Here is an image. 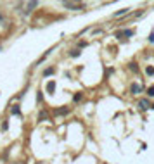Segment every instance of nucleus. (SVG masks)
<instances>
[{
  "label": "nucleus",
  "mask_w": 154,
  "mask_h": 164,
  "mask_svg": "<svg viewBox=\"0 0 154 164\" xmlns=\"http://www.w3.org/2000/svg\"><path fill=\"white\" fill-rule=\"evenodd\" d=\"M81 98H83V93H76V95L73 97V100H75V102H80Z\"/></svg>",
  "instance_id": "obj_12"
},
{
  "label": "nucleus",
  "mask_w": 154,
  "mask_h": 164,
  "mask_svg": "<svg viewBox=\"0 0 154 164\" xmlns=\"http://www.w3.org/2000/svg\"><path fill=\"white\" fill-rule=\"evenodd\" d=\"M47 117H48V114L45 112V111H42V112H38V119H40V121H43V119H47Z\"/></svg>",
  "instance_id": "obj_10"
},
{
  "label": "nucleus",
  "mask_w": 154,
  "mask_h": 164,
  "mask_svg": "<svg viewBox=\"0 0 154 164\" xmlns=\"http://www.w3.org/2000/svg\"><path fill=\"white\" fill-rule=\"evenodd\" d=\"M69 112H71V109H69L67 106H62L61 109H56V111H54L56 116H64V114H69Z\"/></svg>",
  "instance_id": "obj_1"
},
{
  "label": "nucleus",
  "mask_w": 154,
  "mask_h": 164,
  "mask_svg": "<svg viewBox=\"0 0 154 164\" xmlns=\"http://www.w3.org/2000/svg\"><path fill=\"white\" fill-rule=\"evenodd\" d=\"M147 95H149V97H154V87H149V88H147Z\"/></svg>",
  "instance_id": "obj_14"
},
{
  "label": "nucleus",
  "mask_w": 154,
  "mask_h": 164,
  "mask_svg": "<svg viewBox=\"0 0 154 164\" xmlns=\"http://www.w3.org/2000/svg\"><path fill=\"white\" fill-rule=\"evenodd\" d=\"M139 107H140V111H147L151 107V104H149V100L142 98V100H139Z\"/></svg>",
  "instance_id": "obj_2"
},
{
  "label": "nucleus",
  "mask_w": 154,
  "mask_h": 164,
  "mask_svg": "<svg viewBox=\"0 0 154 164\" xmlns=\"http://www.w3.org/2000/svg\"><path fill=\"white\" fill-rule=\"evenodd\" d=\"M69 55H71V57H78V55H80V48H73V50L69 52Z\"/></svg>",
  "instance_id": "obj_11"
},
{
  "label": "nucleus",
  "mask_w": 154,
  "mask_h": 164,
  "mask_svg": "<svg viewBox=\"0 0 154 164\" xmlns=\"http://www.w3.org/2000/svg\"><path fill=\"white\" fill-rule=\"evenodd\" d=\"M10 112H12L14 116H19V114H21V111H19V106H12V107H10Z\"/></svg>",
  "instance_id": "obj_7"
},
{
  "label": "nucleus",
  "mask_w": 154,
  "mask_h": 164,
  "mask_svg": "<svg viewBox=\"0 0 154 164\" xmlns=\"http://www.w3.org/2000/svg\"><path fill=\"white\" fill-rule=\"evenodd\" d=\"M128 10L130 9H121V10H118L114 14V17H119V16H125V14H128Z\"/></svg>",
  "instance_id": "obj_9"
},
{
  "label": "nucleus",
  "mask_w": 154,
  "mask_h": 164,
  "mask_svg": "<svg viewBox=\"0 0 154 164\" xmlns=\"http://www.w3.org/2000/svg\"><path fill=\"white\" fill-rule=\"evenodd\" d=\"M56 73V68H47L43 71V76H50V74H54Z\"/></svg>",
  "instance_id": "obj_8"
},
{
  "label": "nucleus",
  "mask_w": 154,
  "mask_h": 164,
  "mask_svg": "<svg viewBox=\"0 0 154 164\" xmlns=\"http://www.w3.org/2000/svg\"><path fill=\"white\" fill-rule=\"evenodd\" d=\"M121 33H123V36H132V35H133L132 29H125V31H121Z\"/></svg>",
  "instance_id": "obj_13"
},
{
  "label": "nucleus",
  "mask_w": 154,
  "mask_h": 164,
  "mask_svg": "<svg viewBox=\"0 0 154 164\" xmlns=\"http://www.w3.org/2000/svg\"><path fill=\"white\" fill-rule=\"evenodd\" d=\"M64 5H66L67 9H73V10H81V9H83V5H78V4H71V2H64Z\"/></svg>",
  "instance_id": "obj_3"
},
{
  "label": "nucleus",
  "mask_w": 154,
  "mask_h": 164,
  "mask_svg": "<svg viewBox=\"0 0 154 164\" xmlns=\"http://www.w3.org/2000/svg\"><path fill=\"white\" fill-rule=\"evenodd\" d=\"M145 73H147L149 76H151V74H154V68H151V66H149V68L145 69Z\"/></svg>",
  "instance_id": "obj_16"
},
{
  "label": "nucleus",
  "mask_w": 154,
  "mask_h": 164,
  "mask_svg": "<svg viewBox=\"0 0 154 164\" xmlns=\"http://www.w3.org/2000/svg\"><path fill=\"white\" fill-rule=\"evenodd\" d=\"M37 100H38V102H42V100H43V93H42V92H38V95H37Z\"/></svg>",
  "instance_id": "obj_18"
},
{
  "label": "nucleus",
  "mask_w": 154,
  "mask_h": 164,
  "mask_svg": "<svg viewBox=\"0 0 154 164\" xmlns=\"http://www.w3.org/2000/svg\"><path fill=\"white\" fill-rule=\"evenodd\" d=\"M47 92L48 93H54L56 92V81H48L47 83Z\"/></svg>",
  "instance_id": "obj_6"
},
{
  "label": "nucleus",
  "mask_w": 154,
  "mask_h": 164,
  "mask_svg": "<svg viewBox=\"0 0 154 164\" xmlns=\"http://www.w3.org/2000/svg\"><path fill=\"white\" fill-rule=\"evenodd\" d=\"M130 69H132V71H139V64L132 62V64H130Z\"/></svg>",
  "instance_id": "obj_15"
},
{
  "label": "nucleus",
  "mask_w": 154,
  "mask_h": 164,
  "mask_svg": "<svg viewBox=\"0 0 154 164\" xmlns=\"http://www.w3.org/2000/svg\"><path fill=\"white\" fill-rule=\"evenodd\" d=\"M147 40H149V42H151V43H154V35H152V33H151V35H149V38H147Z\"/></svg>",
  "instance_id": "obj_19"
},
{
  "label": "nucleus",
  "mask_w": 154,
  "mask_h": 164,
  "mask_svg": "<svg viewBox=\"0 0 154 164\" xmlns=\"http://www.w3.org/2000/svg\"><path fill=\"white\" fill-rule=\"evenodd\" d=\"M37 5H38V2H37V0H31V2H29V5L26 7V14H29V12H31L33 9H35Z\"/></svg>",
  "instance_id": "obj_5"
},
{
  "label": "nucleus",
  "mask_w": 154,
  "mask_h": 164,
  "mask_svg": "<svg viewBox=\"0 0 154 164\" xmlns=\"http://www.w3.org/2000/svg\"><path fill=\"white\" fill-rule=\"evenodd\" d=\"M7 128H9V123H7V121H4V123H2V131H5Z\"/></svg>",
  "instance_id": "obj_17"
},
{
  "label": "nucleus",
  "mask_w": 154,
  "mask_h": 164,
  "mask_svg": "<svg viewBox=\"0 0 154 164\" xmlns=\"http://www.w3.org/2000/svg\"><path fill=\"white\" fill-rule=\"evenodd\" d=\"M130 92H132V93H133V95H137V93H140V92H142V87H140V85H132V88H130Z\"/></svg>",
  "instance_id": "obj_4"
}]
</instances>
